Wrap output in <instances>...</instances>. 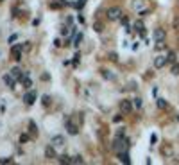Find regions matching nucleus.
Wrapping results in <instances>:
<instances>
[{"label": "nucleus", "instance_id": "20", "mask_svg": "<svg viewBox=\"0 0 179 165\" xmlns=\"http://www.w3.org/2000/svg\"><path fill=\"white\" fill-rule=\"evenodd\" d=\"M93 31H95V32H102V31H104V25H102L100 22H95V23H93Z\"/></svg>", "mask_w": 179, "mask_h": 165}, {"label": "nucleus", "instance_id": "39", "mask_svg": "<svg viewBox=\"0 0 179 165\" xmlns=\"http://www.w3.org/2000/svg\"><path fill=\"white\" fill-rule=\"evenodd\" d=\"M177 43H179V36H177Z\"/></svg>", "mask_w": 179, "mask_h": 165}, {"label": "nucleus", "instance_id": "29", "mask_svg": "<svg viewBox=\"0 0 179 165\" xmlns=\"http://www.w3.org/2000/svg\"><path fill=\"white\" fill-rule=\"evenodd\" d=\"M124 136H125V131H124V128H120L117 131V138H124Z\"/></svg>", "mask_w": 179, "mask_h": 165}, {"label": "nucleus", "instance_id": "40", "mask_svg": "<svg viewBox=\"0 0 179 165\" xmlns=\"http://www.w3.org/2000/svg\"><path fill=\"white\" fill-rule=\"evenodd\" d=\"M0 2H4V0H0Z\"/></svg>", "mask_w": 179, "mask_h": 165}, {"label": "nucleus", "instance_id": "35", "mask_svg": "<svg viewBox=\"0 0 179 165\" xmlns=\"http://www.w3.org/2000/svg\"><path fill=\"white\" fill-rule=\"evenodd\" d=\"M16 38H18V36H16V34H13V36L9 38V43H13V41H16Z\"/></svg>", "mask_w": 179, "mask_h": 165}, {"label": "nucleus", "instance_id": "30", "mask_svg": "<svg viewBox=\"0 0 179 165\" xmlns=\"http://www.w3.org/2000/svg\"><path fill=\"white\" fill-rule=\"evenodd\" d=\"M174 29L179 32V16H175V18H174Z\"/></svg>", "mask_w": 179, "mask_h": 165}, {"label": "nucleus", "instance_id": "27", "mask_svg": "<svg viewBox=\"0 0 179 165\" xmlns=\"http://www.w3.org/2000/svg\"><path fill=\"white\" fill-rule=\"evenodd\" d=\"M102 76H104L106 79H115V76H113V74H109V70H102Z\"/></svg>", "mask_w": 179, "mask_h": 165}, {"label": "nucleus", "instance_id": "5", "mask_svg": "<svg viewBox=\"0 0 179 165\" xmlns=\"http://www.w3.org/2000/svg\"><path fill=\"white\" fill-rule=\"evenodd\" d=\"M168 63V59H167V56H158L154 59V68H163L165 65Z\"/></svg>", "mask_w": 179, "mask_h": 165}, {"label": "nucleus", "instance_id": "17", "mask_svg": "<svg viewBox=\"0 0 179 165\" xmlns=\"http://www.w3.org/2000/svg\"><path fill=\"white\" fill-rule=\"evenodd\" d=\"M167 59H168V63H175V59H177L175 52H174V50H168V54H167Z\"/></svg>", "mask_w": 179, "mask_h": 165}, {"label": "nucleus", "instance_id": "15", "mask_svg": "<svg viewBox=\"0 0 179 165\" xmlns=\"http://www.w3.org/2000/svg\"><path fill=\"white\" fill-rule=\"evenodd\" d=\"M21 83H24V88H25V90H31V86H32V81L27 77V74H25V77H24V79H21Z\"/></svg>", "mask_w": 179, "mask_h": 165}, {"label": "nucleus", "instance_id": "16", "mask_svg": "<svg viewBox=\"0 0 179 165\" xmlns=\"http://www.w3.org/2000/svg\"><path fill=\"white\" fill-rule=\"evenodd\" d=\"M161 154H163V156H167V158H168V156H172V147H170V146L161 147Z\"/></svg>", "mask_w": 179, "mask_h": 165}, {"label": "nucleus", "instance_id": "14", "mask_svg": "<svg viewBox=\"0 0 179 165\" xmlns=\"http://www.w3.org/2000/svg\"><path fill=\"white\" fill-rule=\"evenodd\" d=\"M132 29L134 31H138L140 34H145V27H143V23L138 20V22H134V25H132Z\"/></svg>", "mask_w": 179, "mask_h": 165}, {"label": "nucleus", "instance_id": "28", "mask_svg": "<svg viewBox=\"0 0 179 165\" xmlns=\"http://www.w3.org/2000/svg\"><path fill=\"white\" fill-rule=\"evenodd\" d=\"M50 102H52V99H50L49 95H43V106H49Z\"/></svg>", "mask_w": 179, "mask_h": 165}, {"label": "nucleus", "instance_id": "21", "mask_svg": "<svg viewBox=\"0 0 179 165\" xmlns=\"http://www.w3.org/2000/svg\"><path fill=\"white\" fill-rule=\"evenodd\" d=\"M107 59L113 61V63H117V61H118V54H117V52H107Z\"/></svg>", "mask_w": 179, "mask_h": 165}, {"label": "nucleus", "instance_id": "36", "mask_svg": "<svg viewBox=\"0 0 179 165\" xmlns=\"http://www.w3.org/2000/svg\"><path fill=\"white\" fill-rule=\"evenodd\" d=\"M24 49H25V50H31V43H29V41H27V43L24 45Z\"/></svg>", "mask_w": 179, "mask_h": 165}, {"label": "nucleus", "instance_id": "13", "mask_svg": "<svg viewBox=\"0 0 179 165\" xmlns=\"http://www.w3.org/2000/svg\"><path fill=\"white\" fill-rule=\"evenodd\" d=\"M4 83H6L9 88H14V77H13L11 74H6V76H4Z\"/></svg>", "mask_w": 179, "mask_h": 165}, {"label": "nucleus", "instance_id": "7", "mask_svg": "<svg viewBox=\"0 0 179 165\" xmlns=\"http://www.w3.org/2000/svg\"><path fill=\"white\" fill-rule=\"evenodd\" d=\"M147 7V2H145V0H132V9L134 11H142V9H145Z\"/></svg>", "mask_w": 179, "mask_h": 165}, {"label": "nucleus", "instance_id": "9", "mask_svg": "<svg viewBox=\"0 0 179 165\" xmlns=\"http://www.w3.org/2000/svg\"><path fill=\"white\" fill-rule=\"evenodd\" d=\"M117 156H118V160H120V161H124L125 165H129V163H131V160H129V154H127L125 151H120V153H117Z\"/></svg>", "mask_w": 179, "mask_h": 165}, {"label": "nucleus", "instance_id": "23", "mask_svg": "<svg viewBox=\"0 0 179 165\" xmlns=\"http://www.w3.org/2000/svg\"><path fill=\"white\" fill-rule=\"evenodd\" d=\"M167 106H168V102H167L165 99H158V108H160V110H165Z\"/></svg>", "mask_w": 179, "mask_h": 165}, {"label": "nucleus", "instance_id": "1", "mask_svg": "<svg viewBox=\"0 0 179 165\" xmlns=\"http://www.w3.org/2000/svg\"><path fill=\"white\" fill-rule=\"evenodd\" d=\"M122 7H118V6H111V7H107L106 9V18L109 20V22H117V20H120L122 18Z\"/></svg>", "mask_w": 179, "mask_h": 165}, {"label": "nucleus", "instance_id": "32", "mask_svg": "<svg viewBox=\"0 0 179 165\" xmlns=\"http://www.w3.org/2000/svg\"><path fill=\"white\" fill-rule=\"evenodd\" d=\"M79 61H81V54H75V56H74V65H77Z\"/></svg>", "mask_w": 179, "mask_h": 165}, {"label": "nucleus", "instance_id": "6", "mask_svg": "<svg viewBox=\"0 0 179 165\" xmlns=\"http://www.w3.org/2000/svg\"><path fill=\"white\" fill-rule=\"evenodd\" d=\"M50 144H52L54 147L64 146V136H63V135H56V136H52V140H50Z\"/></svg>", "mask_w": 179, "mask_h": 165}, {"label": "nucleus", "instance_id": "24", "mask_svg": "<svg viewBox=\"0 0 179 165\" xmlns=\"http://www.w3.org/2000/svg\"><path fill=\"white\" fill-rule=\"evenodd\" d=\"M70 158H72V156H68V154H61V156H59V161H61V163H70Z\"/></svg>", "mask_w": 179, "mask_h": 165}, {"label": "nucleus", "instance_id": "3", "mask_svg": "<svg viewBox=\"0 0 179 165\" xmlns=\"http://www.w3.org/2000/svg\"><path fill=\"white\" fill-rule=\"evenodd\" d=\"M132 104H134V102H131V101H127V99L120 101V111H122V113H131V111H132Z\"/></svg>", "mask_w": 179, "mask_h": 165}, {"label": "nucleus", "instance_id": "25", "mask_svg": "<svg viewBox=\"0 0 179 165\" xmlns=\"http://www.w3.org/2000/svg\"><path fill=\"white\" fill-rule=\"evenodd\" d=\"M170 72H172V76H179V63H174V65H172V70H170Z\"/></svg>", "mask_w": 179, "mask_h": 165}, {"label": "nucleus", "instance_id": "34", "mask_svg": "<svg viewBox=\"0 0 179 165\" xmlns=\"http://www.w3.org/2000/svg\"><path fill=\"white\" fill-rule=\"evenodd\" d=\"M81 40H82V34H77V36H75V45H79Z\"/></svg>", "mask_w": 179, "mask_h": 165}, {"label": "nucleus", "instance_id": "26", "mask_svg": "<svg viewBox=\"0 0 179 165\" xmlns=\"http://www.w3.org/2000/svg\"><path fill=\"white\" fill-rule=\"evenodd\" d=\"M165 49V40L163 41H156V50H163Z\"/></svg>", "mask_w": 179, "mask_h": 165}, {"label": "nucleus", "instance_id": "12", "mask_svg": "<svg viewBox=\"0 0 179 165\" xmlns=\"http://www.w3.org/2000/svg\"><path fill=\"white\" fill-rule=\"evenodd\" d=\"M45 156H47V158H56L57 154H56V149H54V146L50 144L47 149H45Z\"/></svg>", "mask_w": 179, "mask_h": 165}, {"label": "nucleus", "instance_id": "31", "mask_svg": "<svg viewBox=\"0 0 179 165\" xmlns=\"http://www.w3.org/2000/svg\"><path fill=\"white\" fill-rule=\"evenodd\" d=\"M132 102H134V106H136V108H142V99H140V97H136Z\"/></svg>", "mask_w": 179, "mask_h": 165}, {"label": "nucleus", "instance_id": "2", "mask_svg": "<svg viewBox=\"0 0 179 165\" xmlns=\"http://www.w3.org/2000/svg\"><path fill=\"white\" fill-rule=\"evenodd\" d=\"M36 99H38V93H36L34 90H27V93L24 95V102H25L27 106H32V104L36 102Z\"/></svg>", "mask_w": 179, "mask_h": 165}, {"label": "nucleus", "instance_id": "11", "mask_svg": "<svg viewBox=\"0 0 179 165\" xmlns=\"http://www.w3.org/2000/svg\"><path fill=\"white\" fill-rule=\"evenodd\" d=\"M66 129H68V133H70V135H77V133H79V128H77V126H74L70 120H66Z\"/></svg>", "mask_w": 179, "mask_h": 165}, {"label": "nucleus", "instance_id": "4", "mask_svg": "<svg viewBox=\"0 0 179 165\" xmlns=\"http://www.w3.org/2000/svg\"><path fill=\"white\" fill-rule=\"evenodd\" d=\"M152 38H154V41H163V40L167 38V32H165V29H154V32H152Z\"/></svg>", "mask_w": 179, "mask_h": 165}, {"label": "nucleus", "instance_id": "37", "mask_svg": "<svg viewBox=\"0 0 179 165\" xmlns=\"http://www.w3.org/2000/svg\"><path fill=\"white\" fill-rule=\"evenodd\" d=\"M50 7H52V9H59L61 6H59V4H50Z\"/></svg>", "mask_w": 179, "mask_h": 165}, {"label": "nucleus", "instance_id": "38", "mask_svg": "<svg viewBox=\"0 0 179 165\" xmlns=\"http://www.w3.org/2000/svg\"><path fill=\"white\" fill-rule=\"evenodd\" d=\"M175 119H177V122H179V113H177V117H175Z\"/></svg>", "mask_w": 179, "mask_h": 165}, {"label": "nucleus", "instance_id": "33", "mask_svg": "<svg viewBox=\"0 0 179 165\" xmlns=\"http://www.w3.org/2000/svg\"><path fill=\"white\" fill-rule=\"evenodd\" d=\"M68 32H70V29H68V27H63V29H61V34H64V36L68 34Z\"/></svg>", "mask_w": 179, "mask_h": 165}, {"label": "nucleus", "instance_id": "10", "mask_svg": "<svg viewBox=\"0 0 179 165\" xmlns=\"http://www.w3.org/2000/svg\"><path fill=\"white\" fill-rule=\"evenodd\" d=\"M11 76H13V77H16V79H20V81L25 77V74H21V70H20L18 66H14V68L11 70Z\"/></svg>", "mask_w": 179, "mask_h": 165}, {"label": "nucleus", "instance_id": "18", "mask_svg": "<svg viewBox=\"0 0 179 165\" xmlns=\"http://www.w3.org/2000/svg\"><path fill=\"white\" fill-rule=\"evenodd\" d=\"M29 131H31V135H38V126H36L32 120L29 122Z\"/></svg>", "mask_w": 179, "mask_h": 165}, {"label": "nucleus", "instance_id": "8", "mask_svg": "<svg viewBox=\"0 0 179 165\" xmlns=\"http://www.w3.org/2000/svg\"><path fill=\"white\" fill-rule=\"evenodd\" d=\"M11 54H13V58L16 61H20L21 59V45H14L13 49H11Z\"/></svg>", "mask_w": 179, "mask_h": 165}, {"label": "nucleus", "instance_id": "19", "mask_svg": "<svg viewBox=\"0 0 179 165\" xmlns=\"http://www.w3.org/2000/svg\"><path fill=\"white\" fill-rule=\"evenodd\" d=\"M84 160H82V156L81 154H75V156H72L70 158V163H82Z\"/></svg>", "mask_w": 179, "mask_h": 165}, {"label": "nucleus", "instance_id": "22", "mask_svg": "<svg viewBox=\"0 0 179 165\" xmlns=\"http://www.w3.org/2000/svg\"><path fill=\"white\" fill-rule=\"evenodd\" d=\"M29 140H31V135H27V133L20 135V144H25V142H29Z\"/></svg>", "mask_w": 179, "mask_h": 165}]
</instances>
